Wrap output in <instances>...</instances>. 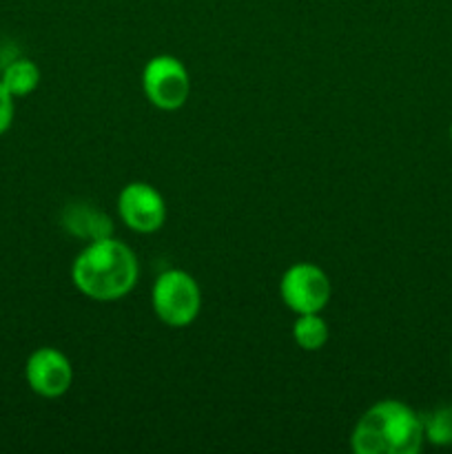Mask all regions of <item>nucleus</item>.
<instances>
[{
  "mask_svg": "<svg viewBox=\"0 0 452 454\" xmlns=\"http://www.w3.org/2000/svg\"><path fill=\"white\" fill-rule=\"evenodd\" d=\"M140 264L131 247L113 235L89 242L71 264V282L93 301H118L136 288Z\"/></svg>",
  "mask_w": 452,
  "mask_h": 454,
  "instance_id": "f257e3e1",
  "label": "nucleus"
},
{
  "mask_svg": "<svg viewBox=\"0 0 452 454\" xmlns=\"http://www.w3.org/2000/svg\"><path fill=\"white\" fill-rule=\"evenodd\" d=\"M424 442V419L399 399L372 403L350 434L357 454H417Z\"/></svg>",
  "mask_w": 452,
  "mask_h": 454,
  "instance_id": "f03ea898",
  "label": "nucleus"
},
{
  "mask_svg": "<svg viewBox=\"0 0 452 454\" xmlns=\"http://www.w3.org/2000/svg\"><path fill=\"white\" fill-rule=\"evenodd\" d=\"M151 306L155 317L171 328H184L198 319L202 309V293L191 273L168 269L155 279L151 291Z\"/></svg>",
  "mask_w": 452,
  "mask_h": 454,
  "instance_id": "7ed1b4c3",
  "label": "nucleus"
},
{
  "mask_svg": "<svg viewBox=\"0 0 452 454\" xmlns=\"http://www.w3.org/2000/svg\"><path fill=\"white\" fill-rule=\"evenodd\" d=\"M142 89L155 109L177 111L186 105L191 96V75L184 62L175 56L151 58L142 69Z\"/></svg>",
  "mask_w": 452,
  "mask_h": 454,
  "instance_id": "20e7f679",
  "label": "nucleus"
},
{
  "mask_svg": "<svg viewBox=\"0 0 452 454\" xmlns=\"http://www.w3.org/2000/svg\"><path fill=\"white\" fill-rule=\"evenodd\" d=\"M331 279L319 266L297 262L279 279V297L292 313H322L331 301Z\"/></svg>",
  "mask_w": 452,
  "mask_h": 454,
  "instance_id": "39448f33",
  "label": "nucleus"
},
{
  "mask_svg": "<svg viewBox=\"0 0 452 454\" xmlns=\"http://www.w3.org/2000/svg\"><path fill=\"white\" fill-rule=\"evenodd\" d=\"M118 213L136 233H155L167 220L162 193L149 182H129L118 195Z\"/></svg>",
  "mask_w": 452,
  "mask_h": 454,
  "instance_id": "423d86ee",
  "label": "nucleus"
},
{
  "mask_svg": "<svg viewBox=\"0 0 452 454\" xmlns=\"http://www.w3.org/2000/svg\"><path fill=\"white\" fill-rule=\"evenodd\" d=\"M25 380L38 397L58 399L74 384V366L62 350L43 346L27 357Z\"/></svg>",
  "mask_w": 452,
  "mask_h": 454,
  "instance_id": "0eeeda50",
  "label": "nucleus"
},
{
  "mask_svg": "<svg viewBox=\"0 0 452 454\" xmlns=\"http://www.w3.org/2000/svg\"><path fill=\"white\" fill-rule=\"evenodd\" d=\"M65 229L71 231L78 238H87L89 242L100 238L113 235V226L105 213L96 211L93 207L80 204V207H69L65 211Z\"/></svg>",
  "mask_w": 452,
  "mask_h": 454,
  "instance_id": "6e6552de",
  "label": "nucleus"
},
{
  "mask_svg": "<svg viewBox=\"0 0 452 454\" xmlns=\"http://www.w3.org/2000/svg\"><path fill=\"white\" fill-rule=\"evenodd\" d=\"M0 82L7 87L13 98H25L34 93L40 84V69L29 58H16L4 67Z\"/></svg>",
  "mask_w": 452,
  "mask_h": 454,
  "instance_id": "1a4fd4ad",
  "label": "nucleus"
},
{
  "mask_svg": "<svg viewBox=\"0 0 452 454\" xmlns=\"http://www.w3.org/2000/svg\"><path fill=\"white\" fill-rule=\"evenodd\" d=\"M331 331H328L326 319L319 313H304L297 315L295 324H292V340L306 353H315L326 346Z\"/></svg>",
  "mask_w": 452,
  "mask_h": 454,
  "instance_id": "9d476101",
  "label": "nucleus"
},
{
  "mask_svg": "<svg viewBox=\"0 0 452 454\" xmlns=\"http://www.w3.org/2000/svg\"><path fill=\"white\" fill-rule=\"evenodd\" d=\"M424 419V434L433 446H452V406L434 408Z\"/></svg>",
  "mask_w": 452,
  "mask_h": 454,
  "instance_id": "9b49d317",
  "label": "nucleus"
},
{
  "mask_svg": "<svg viewBox=\"0 0 452 454\" xmlns=\"http://www.w3.org/2000/svg\"><path fill=\"white\" fill-rule=\"evenodd\" d=\"M13 114H16V106H13V96L7 91L3 82H0V136L9 131L13 122Z\"/></svg>",
  "mask_w": 452,
  "mask_h": 454,
  "instance_id": "f8f14e48",
  "label": "nucleus"
},
{
  "mask_svg": "<svg viewBox=\"0 0 452 454\" xmlns=\"http://www.w3.org/2000/svg\"><path fill=\"white\" fill-rule=\"evenodd\" d=\"M450 140H452V124H450Z\"/></svg>",
  "mask_w": 452,
  "mask_h": 454,
  "instance_id": "ddd939ff",
  "label": "nucleus"
}]
</instances>
